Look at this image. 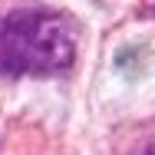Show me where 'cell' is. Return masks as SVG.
<instances>
[{
	"label": "cell",
	"instance_id": "obj_1",
	"mask_svg": "<svg viewBox=\"0 0 155 155\" xmlns=\"http://www.w3.org/2000/svg\"><path fill=\"white\" fill-rule=\"evenodd\" d=\"M76 60L73 23L53 10H13L0 17V79L66 73Z\"/></svg>",
	"mask_w": 155,
	"mask_h": 155
},
{
	"label": "cell",
	"instance_id": "obj_2",
	"mask_svg": "<svg viewBox=\"0 0 155 155\" xmlns=\"http://www.w3.org/2000/svg\"><path fill=\"white\" fill-rule=\"evenodd\" d=\"M149 3H155V0H149Z\"/></svg>",
	"mask_w": 155,
	"mask_h": 155
}]
</instances>
